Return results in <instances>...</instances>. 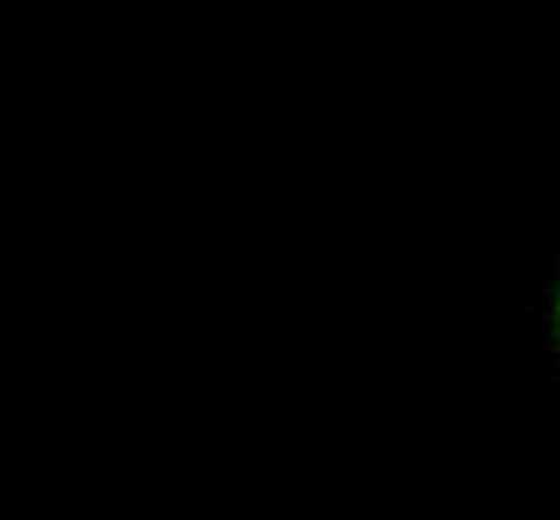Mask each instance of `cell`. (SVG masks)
<instances>
[{
    "label": "cell",
    "instance_id": "1",
    "mask_svg": "<svg viewBox=\"0 0 560 520\" xmlns=\"http://www.w3.org/2000/svg\"><path fill=\"white\" fill-rule=\"evenodd\" d=\"M549 353H552V365L560 372V273H557V285L549 292Z\"/></svg>",
    "mask_w": 560,
    "mask_h": 520
}]
</instances>
